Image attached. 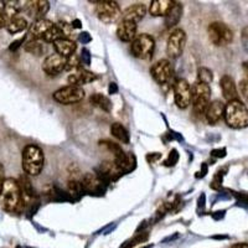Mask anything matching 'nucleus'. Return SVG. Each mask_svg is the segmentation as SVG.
<instances>
[{
  "label": "nucleus",
  "instance_id": "obj_36",
  "mask_svg": "<svg viewBox=\"0 0 248 248\" xmlns=\"http://www.w3.org/2000/svg\"><path fill=\"white\" fill-rule=\"evenodd\" d=\"M238 87H240V92L241 94H242L243 100H245L246 104L248 106V80H242L240 82V85H238Z\"/></svg>",
  "mask_w": 248,
  "mask_h": 248
},
{
  "label": "nucleus",
  "instance_id": "obj_23",
  "mask_svg": "<svg viewBox=\"0 0 248 248\" xmlns=\"http://www.w3.org/2000/svg\"><path fill=\"white\" fill-rule=\"evenodd\" d=\"M173 5H174L173 0H153L149 5V13L155 17H165V15L168 14Z\"/></svg>",
  "mask_w": 248,
  "mask_h": 248
},
{
  "label": "nucleus",
  "instance_id": "obj_24",
  "mask_svg": "<svg viewBox=\"0 0 248 248\" xmlns=\"http://www.w3.org/2000/svg\"><path fill=\"white\" fill-rule=\"evenodd\" d=\"M181 15H183V4L174 1V5L171 6V9L168 12V14L165 15V26L166 28L171 29L176 26L179 24L180 19H181Z\"/></svg>",
  "mask_w": 248,
  "mask_h": 248
},
{
  "label": "nucleus",
  "instance_id": "obj_26",
  "mask_svg": "<svg viewBox=\"0 0 248 248\" xmlns=\"http://www.w3.org/2000/svg\"><path fill=\"white\" fill-rule=\"evenodd\" d=\"M23 4L24 3L17 1V0H13V1H4V12H5L8 20H12V19H14V17L20 15V13L23 12V8H24Z\"/></svg>",
  "mask_w": 248,
  "mask_h": 248
},
{
  "label": "nucleus",
  "instance_id": "obj_30",
  "mask_svg": "<svg viewBox=\"0 0 248 248\" xmlns=\"http://www.w3.org/2000/svg\"><path fill=\"white\" fill-rule=\"evenodd\" d=\"M197 80H199V82L210 85V83L212 82V80H214V73H212L211 70L207 69V67H200V69L197 70Z\"/></svg>",
  "mask_w": 248,
  "mask_h": 248
},
{
  "label": "nucleus",
  "instance_id": "obj_35",
  "mask_svg": "<svg viewBox=\"0 0 248 248\" xmlns=\"http://www.w3.org/2000/svg\"><path fill=\"white\" fill-rule=\"evenodd\" d=\"M177 160H179V154H177L176 149H173L170 151V154H169L168 159L165 160V165L166 166H174L175 164L177 163Z\"/></svg>",
  "mask_w": 248,
  "mask_h": 248
},
{
  "label": "nucleus",
  "instance_id": "obj_32",
  "mask_svg": "<svg viewBox=\"0 0 248 248\" xmlns=\"http://www.w3.org/2000/svg\"><path fill=\"white\" fill-rule=\"evenodd\" d=\"M81 67V58L77 54L72 55V56L66 58V71H74Z\"/></svg>",
  "mask_w": 248,
  "mask_h": 248
},
{
  "label": "nucleus",
  "instance_id": "obj_1",
  "mask_svg": "<svg viewBox=\"0 0 248 248\" xmlns=\"http://www.w3.org/2000/svg\"><path fill=\"white\" fill-rule=\"evenodd\" d=\"M23 195L19 181L8 177L4 181L3 190L0 192V206L6 212H16L23 206Z\"/></svg>",
  "mask_w": 248,
  "mask_h": 248
},
{
  "label": "nucleus",
  "instance_id": "obj_7",
  "mask_svg": "<svg viewBox=\"0 0 248 248\" xmlns=\"http://www.w3.org/2000/svg\"><path fill=\"white\" fill-rule=\"evenodd\" d=\"M208 39L215 46H226L233 40V31L225 23L215 21L207 28Z\"/></svg>",
  "mask_w": 248,
  "mask_h": 248
},
{
  "label": "nucleus",
  "instance_id": "obj_17",
  "mask_svg": "<svg viewBox=\"0 0 248 248\" xmlns=\"http://www.w3.org/2000/svg\"><path fill=\"white\" fill-rule=\"evenodd\" d=\"M96 80H97V74L88 71V70L83 69V67L74 70V71H72L69 74V82L72 86H80V87H82V85L92 83Z\"/></svg>",
  "mask_w": 248,
  "mask_h": 248
},
{
  "label": "nucleus",
  "instance_id": "obj_45",
  "mask_svg": "<svg viewBox=\"0 0 248 248\" xmlns=\"http://www.w3.org/2000/svg\"><path fill=\"white\" fill-rule=\"evenodd\" d=\"M160 157H161V155H160L159 153H153V154H149L148 157H146V159H148L149 161H151V163H153V161H155V160L160 159Z\"/></svg>",
  "mask_w": 248,
  "mask_h": 248
},
{
  "label": "nucleus",
  "instance_id": "obj_42",
  "mask_svg": "<svg viewBox=\"0 0 248 248\" xmlns=\"http://www.w3.org/2000/svg\"><path fill=\"white\" fill-rule=\"evenodd\" d=\"M25 39H26V37L24 36V37H21V39H19V40L14 41V43H13L12 45H10L9 50H10V51H16V50L19 49V47H20L21 45H23L24 41H25Z\"/></svg>",
  "mask_w": 248,
  "mask_h": 248
},
{
  "label": "nucleus",
  "instance_id": "obj_28",
  "mask_svg": "<svg viewBox=\"0 0 248 248\" xmlns=\"http://www.w3.org/2000/svg\"><path fill=\"white\" fill-rule=\"evenodd\" d=\"M111 134L113 135L117 140H119L123 144H129L131 142V137H129V133L124 127L120 124V123H113L111 126Z\"/></svg>",
  "mask_w": 248,
  "mask_h": 248
},
{
  "label": "nucleus",
  "instance_id": "obj_10",
  "mask_svg": "<svg viewBox=\"0 0 248 248\" xmlns=\"http://www.w3.org/2000/svg\"><path fill=\"white\" fill-rule=\"evenodd\" d=\"M192 87L190 83L184 78H180L174 85V100L175 104L179 108L186 109L191 104Z\"/></svg>",
  "mask_w": 248,
  "mask_h": 248
},
{
  "label": "nucleus",
  "instance_id": "obj_11",
  "mask_svg": "<svg viewBox=\"0 0 248 248\" xmlns=\"http://www.w3.org/2000/svg\"><path fill=\"white\" fill-rule=\"evenodd\" d=\"M83 191L91 195H103L106 191L107 183L98 174L86 173L81 179Z\"/></svg>",
  "mask_w": 248,
  "mask_h": 248
},
{
  "label": "nucleus",
  "instance_id": "obj_27",
  "mask_svg": "<svg viewBox=\"0 0 248 248\" xmlns=\"http://www.w3.org/2000/svg\"><path fill=\"white\" fill-rule=\"evenodd\" d=\"M26 28H28V20H26L25 17L21 16V15L14 17V19H12V20H9L8 25H6V30H8V32L13 35L24 31Z\"/></svg>",
  "mask_w": 248,
  "mask_h": 248
},
{
  "label": "nucleus",
  "instance_id": "obj_38",
  "mask_svg": "<svg viewBox=\"0 0 248 248\" xmlns=\"http://www.w3.org/2000/svg\"><path fill=\"white\" fill-rule=\"evenodd\" d=\"M222 176L223 174H221L220 171L217 173L216 175H215L214 180H212L211 183V188L215 189V190H219V189H221V183H222Z\"/></svg>",
  "mask_w": 248,
  "mask_h": 248
},
{
  "label": "nucleus",
  "instance_id": "obj_16",
  "mask_svg": "<svg viewBox=\"0 0 248 248\" xmlns=\"http://www.w3.org/2000/svg\"><path fill=\"white\" fill-rule=\"evenodd\" d=\"M138 24L128 20H120L117 26V36L123 43H131L137 36Z\"/></svg>",
  "mask_w": 248,
  "mask_h": 248
},
{
  "label": "nucleus",
  "instance_id": "obj_6",
  "mask_svg": "<svg viewBox=\"0 0 248 248\" xmlns=\"http://www.w3.org/2000/svg\"><path fill=\"white\" fill-rule=\"evenodd\" d=\"M96 14L102 23L109 25V24H116L122 20L123 13L117 1L103 0V1H97Z\"/></svg>",
  "mask_w": 248,
  "mask_h": 248
},
{
  "label": "nucleus",
  "instance_id": "obj_33",
  "mask_svg": "<svg viewBox=\"0 0 248 248\" xmlns=\"http://www.w3.org/2000/svg\"><path fill=\"white\" fill-rule=\"evenodd\" d=\"M148 238V233L146 232H143V233H137V236L133 237L131 240L127 241L126 243H123V246H120V248H133L134 246H137L138 243H142L144 241H146Z\"/></svg>",
  "mask_w": 248,
  "mask_h": 248
},
{
  "label": "nucleus",
  "instance_id": "obj_41",
  "mask_svg": "<svg viewBox=\"0 0 248 248\" xmlns=\"http://www.w3.org/2000/svg\"><path fill=\"white\" fill-rule=\"evenodd\" d=\"M211 155L215 158H225L227 155V150L225 148H221V149H214L211 151Z\"/></svg>",
  "mask_w": 248,
  "mask_h": 248
},
{
  "label": "nucleus",
  "instance_id": "obj_15",
  "mask_svg": "<svg viewBox=\"0 0 248 248\" xmlns=\"http://www.w3.org/2000/svg\"><path fill=\"white\" fill-rule=\"evenodd\" d=\"M66 69V58L60 55H49L43 62V71L49 76H57Z\"/></svg>",
  "mask_w": 248,
  "mask_h": 248
},
{
  "label": "nucleus",
  "instance_id": "obj_50",
  "mask_svg": "<svg viewBox=\"0 0 248 248\" xmlns=\"http://www.w3.org/2000/svg\"><path fill=\"white\" fill-rule=\"evenodd\" d=\"M243 69H245V71L247 72L248 74V61H245V62H243Z\"/></svg>",
  "mask_w": 248,
  "mask_h": 248
},
{
  "label": "nucleus",
  "instance_id": "obj_4",
  "mask_svg": "<svg viewBox=\"0 0 248 248\" xmlns=\"http://www.w3.org/2000/svg\"><path fill=\"white\" fill-rule=\"evenodd\" d=\"M131 44V55L139 60H150L154 55L155 40L149 34L137 35Z\"/></svg>",
  "mask_w": 248,
  "mask_h": 248
},
{
  "label": "nucleus",
  "instance_id": "obj_13",
  "mask_svg": "<svg viewBox=\"0 0 248 248\" xmlns=\"http://www.w3.org/2000/svg\"><path fill=\"white\" fill-rule=\"evenodd\" d=\"M50 10V3L46 0H34V1H25L23 12L29 16L34 17L36 20L44 19Z\"/></svg>",
  "mask_w": 248,
  "mask_h": 248
},
{
  "label": "nucleus",
  "instance_id": "obj_21",
  "mask_svg": "<svg viewBox=\"0 0 248 248\" xmlns=\"http://www.w3.org/2000/svg\"><path fill=\"white\" fill-rule=\"evenodd\" d=\"M220 87L221 91H222L223 98L227 102L238 100V91H237L236 83H234V80L230 74H223L222 77H221Z\"/></svg>",
  "mask_w": 248,
  "mask_h": 248
},
{
  "label": "nucleus",
  "instance_id": "obj_8",
  "mask_svg": "<svg viewBox=\"0 0 248 248\" xmlns=\"http://www.w3.org/2000/svg\"><path fill=\"white\" fill-rule=\"evenodd\" d=\"M52 97L60 104L71 106V104H76V103L81 102L85 98V91L80 86L69 85L66 86V87H62V88L57 89L52 94Z\"/></svg>",
  "mask_w": 248,
  "mask_h": 248
},
{
  "label": "nucleus",
  "instance_id": "obj_31",
  "mask_svg": "<svg viewBox=\"0 0 248 248\" xmlns=\"http://www.w3.org/2000/svg\"><path fill=\"white\" fill-rule=\"evenodd\" d=\"M83 189L81 185V180L72 179L69 181V195L71 197H80L82 194Z\"/></svg>",
  "mask_w": 248,
  "mask_h": 248
},
{
  "label": "nucleus",
  "instance_id": "obj_34",
  "mask_svg": "<svg viewBox=\"0 0 248 248\" xmlns=\"http://www.w3.org/2000/svg\"><path fill=\"white\" fill-rule=\"evenodd\" d=\"M58 30H60L61 35H62L63 39H69L70 36L72 35V31H73V28H72L71 24L66 23V21H58L56 24Z\"/></svg>",
  "mask_w": 248,
  "mask_h": 248
},
{
  "label": "nucleus",
  "instance_id": "obj_14",
  "mask_svg": "<svg viewBox=\"0 0 248 248\" xmlns=\"http://www.w3.org/2000/svg\"><path fill=\"white\" fill-rule=\"evenodd\" d=\"M124 174L123 169L118 165L116 161H112V160H107V161H103L101 163L100 168H98V175L102 177L107 184L114 181V180L119 179L122 175Z\"/></svg>",
  "mask_w": 248,
  "mask_h": 248
},
{
  "label": "nucleus",
  "instance_id": "obj_19",
  "mask_svg": "<svg viewBox=\"0 0 248 248\" xmlns=\"http://www.w3.org/2000/svg\"><path fill=\"white\" fill-rule=\"evenodd\" d=\"M55 24L51 20L47 19H41V20H36L29 30V37L30 40H43L46 32L49 31L50 29L54 26Z\"/></svg>",
  "mask_w": 248,
  "mask_h": 248
},
{
  "label": "nucleus",
  "instance_id": "obj_29",
  "mask_svg": "<svg viewBox=\"0 0 248 248\" xmlns=\"http://www.w3.org/2000/svg\"><path fill=\"white\" fill-rule=\"evenodd\" d=\"M24 49L29 54L41 56L45 52V43L43 40H30L24 45Z\"/></svg>",
  "mask_w": 248,
  "mask_h": 248
},
{
  "label": "nucleus",
  "instance_id": "obj_40",
  "mask_svg": "<svg viewBox=\"0 0 248 248\" xmlns=\"http://www.w3.org/2000/svg\"><path fill=\"white\" fill-rule=\"evenodd\" d=\"M78 41H80V43H82V44H88L92 41V37H91V35L88 34V32L83 31V32H81L80 35H78Z\"/></svg>",
  "mask_w": 248,
  "mask_h": 248
},
{
  "label": "nucleus",
  "instance_id": "obj_39",
  "mask_svg": "<svg viewBox=\"0 0 248 248\" xmlns=\"http://www.w3.org/2000/svg\"><path fill=\"white\" fill-rule=\"evenodd\" d=\"M3 5H0V29L6 28L8 25V17H6L5 12H4V1H1Z\"/></svg>",
  "mask_w": 248,
  "mask_h": 248
},
{
  "label": "nucleus",
  "instance_id": "obj_20",
  "mask_svg": "<svg viewBox=\"0 0 248 248\" xmlns=\"http://www.w3.org/2000/svg\"><path fill=\"white\" fill-rule=\"evenodd\" d=\"M148 9L143 3L134 4V5H131L123 12L122 14V20H128L133 21V23L138 24L139 21H142L144 19V16L146 15Z\"/></svg>",
  "mask_w": 248,
  "mask_h": 248
},
{
  "label": "nucleus",
  "instance_id": "obj_51",
  "mask_svg": "<svg viewBox=\"0 0 248 248\" xmlns=\"http://www.w3.org/2000/svg\"><path fill=\"white\" fill-rule=\"evenodd\" d=\"M16 248H21V247H20V246H17V247H16Z\"/></svg>",
  "mask_w": 248,
  "mask_h": 248
},
{
  "label": "nucleus",
  "instance_id": "obj_46",
  "mask_svg": "<svg viewBox=\"0 0 248 248\" xmlns=\"http://www.w3.org/2000/svg\"><path fill=\"white\" fill-rule=\"evenodd\" d=\"M109 94H114L118 92V87L116 83H109V88H108Z\"/></svg>",
  "mask_w": 248,
  "mask_h": 248
},
{
  "label": "nucleus",
  "instance_id": "obj_37",
  "mask_svg": "<svg viewBox=\"0 0 248 248\" xmlns=\"http://www.w3.org/2000/svg\"><path fill=\"white\" fill-rule=\"evenodd\" d=\"M80 58L82 65L88 66L89 63H91V54H89L88 50L82 49V51H81V55H80Z\"/></svg>",
  "mask_w": 248,
  "mask_h": 248
},
{
  "label": "nucleus",
  "instance_id": "obj_22",
  "mask_svg": "<svg viewBox=\"0 0 248 248\" xmlns=\"http://www.w3.org/2000/svg\"><path fill=\"white\" fill-rule=\"evenodd\" d=\"M52 45H54L55 52L57 55H60V56L65 57V58L76 54V50H77V45L71 39H60Z\"/></svg>",
  "mask_w": 248,
  "mask_h": 248
},
{
  "label": "nucleus",
  "instance_id": "obj_9",
  "mask_svg": "<svg viewBox=\"0 0 248 248\" xmlns=\"http://www.w3.org/2000/svg\"><path fill=\"white\" fill-rule=\"evenodd\" d=\"M186 32L183 29L176 28L170 32L166 43V54L171 58H177L183 55L186 45Z\"/></svg>",
  "mask_w": 248,
  "mask_h": 248
},
{
  "label": "nucleus",
  "instance_id": "obj_49",
  "mask_svg": "<svg viewBox=\"0 0 248 248\" xmlns=\"http://www.w3.org/2000/svg\"><path fill=\"white\" fill-rule=\"evenodd\" d=\"M232 248H248V243H236L232 246Z\"/></svg>",
  "mask_w": 248,
  "mask_h": 248
},
{
  "label": "nucleus",
  "instance_id": "obj_47",
  "mask_svg": "<svg viewBox=\"0 0 248 248\" xmlns=\"http://www.w3.org/2000/svg\"><path fill=\"white\" fill-rule=\"evenodd\" d=\"M206 174H207V165H206V164H203V170L200 171V173H197L196 177H204Z\"/></svg>",
  "mask_w": 248,
  "mask_h": 248
},
{
  "label": "nucleus",
  "instance_id": "obj_43",
  "mask_svg": "<svg viewBox=\"0 0 248 248\" xmlns=\"http://www.w3.org/2000/svg\"><path fill=\"white\" fill-rule=\"evenodd\" d=\"M242 43L243 47H245L246 51L248 52V26H246L242 30Z\"/></svg>",
  "mask_w": 248,
  "mask_h": 248
},
{
  "label": "nucleus",
  "instance_id": "obj_12",
  "mask_svg": "<svg viewBox=\"0 0 248 248\" xmlns=\"http://www.w3.org/2000/svg\"><path fill=\"white\" fill-rule=\"evenodd\" d=\"M150 74L159 85H165L171 80L174 74V69L169 60H159L150 67Z\"/></svg>",
  "mask_w": 248,
  "mask_h": 248
},
{
  "label": "nucleus",
  "instance_id": "obj_2",
  "mask_svg": "<svg viewBox=\"0 0 248 248\" xmlns=\"http://www.w3.org/2000/svg\"><path fill=\"white\" fill-rule=\"evenodd\" d=\"M45 155L40 146L30 144L26 146L21 155V164L23 170L29 176H37L44 169Z\"/></svg>",
  "mask_w": 248,
  "mask_h": 248
},
{
  "label": "nucleus",
  "instance_id": "obj_52",
  "mask_svg": "<svg viewBox=\"0 0 248 248\" xmlns=\"http://www.w3.org/2000/svg\"><path fill=\"white\" fill-rule=\"evenodd\" d=\"M0 5H1V3H0Z\"/></svg>",
  "mask_w": 248,
  "mask_h": 248
},
{
  "label": "nucleus",
  "instance_id": "obj_3",
  "mask_svg": "<svg viewBox=\"0 0 248 248\" xmlns=\"http://www.w3.org/2000/svg\"><path fill=\"white\" fill-rule=\"evenodd\" d=\"M225 122L230 128L243 129L248 127V107L240 100L227 102L223 114Z\"/></svg>",
  "mask_w": 248,
  "mask_h": 248
},
{
  "label": "nucleus",
  "instance_id": "obj_5",
  "mask_svg": "<svg viewBox=\"0 0 248 248\" xmlns=\"http://www.w3.org/2000/svg\"><path fill=\"white\" fill-rule=\"evenodd\" d=\"M210 103H211V87L210 85L197 81L192 86V108L197 114H205L206 108Z\"/></svg>",
  "mask_w": 248,
  "mask_h": 248
},
{
  "label": "nucleus",
  "instance_id": "obj_18",
  "mask_svg": "<svg viewBox=\"0 0 248 248\" xmlns=\"http://www.w3.org/2000/svg\"><path fill=\"white\" fill-rule=\"evenodd\" d=\"M226 104L220 100L212 101L205 111V117L210 124H216L225 114Z\"/></svg>",
  "mask_w": 248,
  "mask_h": 248
},
{
  "label": "nucleus",
  "instance_id": "obj_25",
  "mask_svg": "<svg viewBox=\"0 0 248 248\" xmlns=\"http://www.w3.org/2000/svg\"><path fill=\"white\" fill-rule=\"evenodd\" d=\"M89 102H91L92 106L97 107V108L102 109L103 112H107V113H109V112L112 111V108H113V106H112V101L109 100L107 96H104V94H92L91 97H89Z\"/></svg>",
  "mask_w": 248,
  "mask_h": 248
},
{
  "label": "nucleus",
  "instance_id": "obj_44",
  "mask_svg": "<svg viewBox=\"0 0 248 248\" xmlns=\"http://www.w3.org/2000/svg\"><path fill=\"white\" fill-rule=\"evenodd\" d=\"M4 181H5V170H4L3 164L0 163V192L3 190Z\"/></svg>",
  "mask_w": 248,
  "mask_h": 248
},
{
  "label": "nucleus",
  "instance_id": "obj_48",
  "mask_svg": "<svg viewBox=\"0 0 248 248\" xmlns=\"http://www.w3.org/2000/svg\"><path fill=\"white\" fill-rule=\"evenodd\" d=\"M72 28L73 29H80V28H82V23H81L80 20H78V19H76V20H73L72 21Z\"/></svg>",
  "mask_w": 248,
  "mask_h": 248
}]
</instances>
